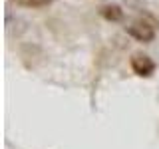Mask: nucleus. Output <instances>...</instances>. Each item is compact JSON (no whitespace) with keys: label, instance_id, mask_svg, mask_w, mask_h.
Masks as SVG:
<instances>
[{"label":"nucleus","instance_id":"obj_1","mask_svg":"<svg viewBox=\"0 0 159 149\" xmlns=\"http://www.w3.org/2000/svg\"><path fill=\"white\" fill-rule=\"evenodd\" d=\"M155 28H157L155 20L149 18V16H143V18H137L133 24H129L127 34L141 44H149L155 40Z\"/></svg>","mask_w":159,"mask_h":149},{"label":"nucleus","instance_id":"obj_2","mask_svg":"<svg viewBox=\"0 0 159 149\" xmlns=\"http://www.w3.org/2000/svg\"><path fill=\"white\" fill-rule=\"evenodd\" d=\"M129 66H131L133 74L139 76V78H151L153 74H155V68H157L155 62H153L147 54H141V52L131 54V58H129Z\"/></svg>","mask_w":159,"mask_h":149},{"label":"nucleus","instance_id":"obj_3","mask_svg":"<svg viewBox=\"0 0 159 149\" xmlns=\"http://www.w3.org/2000/svg\"><path fill=\"white\" fill-rule=\"evenodd\" d=\"M102 18H106L107 22H121L123 20V10L119 4H106V6L99 8Z\"/></svg>","mask_w":159,"mask_h":149},{"label":"nucleus","instance_id":"obj_4","mask_svg":"<svg viewBox=\"0 0 159 149\" xmlns=\"http://www.w3.org/2000/svg\"><path fill=\"white\" fill-rule=\"evenodd\" d=\"M14 2H16L18 6H22V8L36 10V8H46V6H50L54 0H14Z\"/></svg>","mask_w":159,"mask_h":149}]
</instances>
